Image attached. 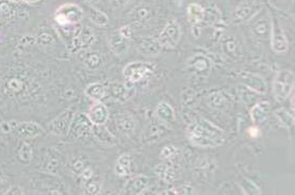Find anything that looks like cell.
Segmentation results:
<instances>
[{
    "label": "cell",
    "instance_id": "277c9868",
    "mask_svg": "<svg viewBox=\"0 0 295 195\" xmlns=\"http://www.w3.org/2000/svg\"><path fill=\"white\" fill-rule=\"evenodd\" d=\"M9 124L11 132H14L24 139L36 138L44 132L43 127L32 121H10Z\"/></svg>",
    "mask_w": 295,
    "mask_h": 195
},
{
    "label": "cell",
    "instance_id": "5bb4252c",
    "mask_svg": "<svg viewBox=\"0 0 295 195\" xmlns=\"http://www.w3.org/2000/svg\"><path fill=\"white\" fill-rule=\"evenodd\" d=\"M108 92L110 94V96L113 99L118 100V102L124 103L126 100L129 98V89H128L123 83L120 82H113L110 83L108 87Z\"/></svg>",
    "mask_w": 295,
    "mask_h": 195
},
{
    "label": "cell",
    "instance_id": "30bf717a",
    "mask_svg": "<svg viewBox=\"0 0 295 195\" xmlns=\"http://www.w3.org/2000/svg\"><path fill=\"white\" fill-rule=\"evenodd\" d=\"M272 48L276 53H286L288 50V41L283 35L281 28L276 21H273V30H272Z\"/></svg>",
    "mask_w": 295,
    "mask_h": 195
},
{
    "label": "cell",
    "instance_id": "8992f818",
    "mask_svg": "<svg viewBox=\"0 0 295 195\" xmlns=\"http://www.w3.org/2000/svg\"><path fill=\"white\" fill-rule=\"evenodd\" d=\"M180 36V27L176 21L173 20L166 25L165 29L162 31L158 38V43L161 47L174 48L175 46H177L178 42H179Z\"/></svg>",
    "mask_w": 295,
    "mask_h": 195
},
{
    "label": "cell",
    "instance_id": "44dd1931",
    "mask_svg": "<svg viewBox=\"0 0 295 195\" xmlns=\"http://www.w3.org/2000/svg\"><path fill=\"white\" fill-rule=\"evenodd\" d=\"M243 79H244L243 82L245 83V86L256 92L263 93L266 90V86L264 81L259 77L248 75L247 77H243Z\"/></svg>",
    "mask_w": 295,
    "mask_h": 195
},
{
    "label": "cell",
    "instance_id": "4dcf8cb0",
    "mask_svg": "<svg viewBox=\"0 0 295 195\" xmlns=\"http://www.w3.org/2000/svg\"><path fill=\"white\" fill-rule=\"evenodd\" d=\"M73 169L75 170V171H83V170H86L87 168H86V162L85 161H82L81 160V158H79L78 160H76L75 162L73 163Z\"/></svg>",
    "mask_w": 295,
    "mask_h": 195
},
{
    "label": "cell",
    "instance_id": "ba28073f",
    "mask_svg": "<svg viewBox=\"0 0 295 195\" xmlns=\"http://www.w3.org/2000/svg\"><path fill=\"white\" fill-rule=\"evenodd\" d=\"M92 129H93V124L91 123V121L88 120L87 116L82 113H79L76 116L74 115L69 135L73 138H81L87 135V133H90Z\"/></svg>",
    "mask_w": 295,
    "mask_h": 195
},
{
    "label": "cell",
    "instance_id": "9c48e42d",
    "mask_svg": "<svg viewBox=\"0 0 295 195\" xmlns=\"http://www.w3.org/2000/svg\"><path fill=\"white\" fill-rule=\"evenodd\" d=\"M87 116L93 125H104L109 118V111L104 104L95 102L91 106L90 109H88Z\"/></svg>",
    "mask_w": 295,
    "mask_h": 195
},
{
    "label": "cell",
    "instance_id": "83f0119b",
    "mask_svg": "<svg viewBox=\"0 0 295 195\" xmlns=\"http://www.w3.org/2000/svg\"><path fill=\"white\" fill-rule=\"evenodd\" d=\"M0 13H1L2 18L5 19H10V18L14 16V8L9 2H2L0 4Z\"/></svg>",
    "mask_w": 295,
    "mask_h": 195
},
{
    "label": "cell",
    "instance_id": "2e32d148",
    "mask_svg": "<svg viewBox=\"0 0 295 195\" xmlns=\"http://www.w3.org/2000/svg\"><path fill=\"white\" fill-rule=\"evenodd\" d=\"M86 95L94 102H100L105 96V88L102 83H91L86 89Z\"/></svg>",
    "mask_w": 295,
    "mask_h": 195
},
{
    "label": "cell",
    "instance_id": "7c38bea8",
    "mask_svg": "<svg viewBox=\"0 0 295 195\" xmlns=\"http://www.w3.org/2000/svg\"><path fill=\"white\" fill-rule=\"evenodd\" d=\"M94 40H95V36H94L93 31L88 28H83L79 33H77L73 40V50L77 52V50L87 49L92 45Z\"/></svg>",
    "mask_w": 295,
    "mask_h": 195
},
{
    "label": "cell",
    "instance_id": "d6a6232c",
    "mask_svg": "<svg viewBox=\"0 0 295 195\" xmlns=\"http://www.w3.org/2000/svg\"><path fill=\"white\" fill-rule=\"evenodd\" d=\"M15 1H17V0H15ZM18 1H21V2H25V3H28V4H35V3H37L40 0H18Z\"/></svg>",
    "mask_w": 295,
    "mask_h": 195
},
{
    "label": "cell",
    "instance_id": "d6986e66",
    "mask_svg": "<svg viewBox=\"0 0 295 195\" xmlns=\"http://www.w3.org/2000/svg\"><path fill=\"white\" fill-rule=\"evenodd\" d=\"M156 113L161 120L164 122H174L175 121V112L169 104L160 103L156 110Z\"/></svg>",
    "mask_w": 295,
    "mask_h": 195
},
{
    "label": "cell",
    "instance_id": "5b68a950",
    "mask_svg": "<svg viewBox=\"0 0 295 195\" xmlns=\"http://www.w3.org/2000/svg\"><path fill=\"white\" fill-rule=\"evenodd\" d=\"M153 73V66L145 62H130L123 70V76L129 82H138Z\"/></svg>",
    "mask_w": 295,
    "mask_h": 195
},
{
    "label": "cell",
    "instance_id": "cb8c5ba5",
    "mask_svg": "<svg viewBox=\"0 0 295 195\" xmlns=\"http://www.w3.org/2000/svg\"><path fill=\"white\" fill-rule=\"evenodd\" d=\"M25 89V81L18 77H12L5 83V90L11 94H18Z\"/></svg>",
    "mask_w": 295,
    "mask_h": 195
},
{
    "label": "cell",
    "instance_id": "836d02e7",
    "mask_svg": "<svg viewBox=\"0 0 295 195\" xmlns=\"http://www.w3.org/2000/svg\"><path fill=\"white\" fill-rule=\"evenodd\" d=\"M4 182H5V178H4L3 174H1V173H0V187H2Z\"/></svg>",
    "mask_w": 295,
    "mask_h": 195
},
{
    "label": "cell",
    "instance_id": "603a6c76",
    "mask_svg": "<svg viewBox=\"0 0 295 195\" xmlns=\"http://www.w3.org/2000/svg\"><path fill=\"white\" fill-rule=\"evenodd\" d=\"M94 133H95V137L98 139L100 142L103 143H107V144H113L114 141V137L113 135H111L110 131L105 129L104 125H93V129Z\"/></svg>",
    "mask_w": 295,
    "mask_h": 195
},
{
    "label": "cell",
    "instance_id": "4fadbf2b",
    "mask_svg": "<svg viewBox=\"0 0 295 195\" xmlns=\"http://www.w3.org/2000/svg\"><path fill=\"white\" fill-rule=\"evenodd\" d=\"M270 114V104L269 102H260L256 104L250 110V118H252L254 124H261L265 122Z\"/></svg>",
    "mask_w": 295,
    "mask_h": 195
},
{
    "label": "cell",
    "instance_id": "484cf974",
    "mask_svg": "<svg viewBox=\"0 0 295 195\" xmlns=\"http://www.w3.org/2000/svg\"><path fill=\"white\" fill-rule=\"evenodd\" d=\"M90 18L94 24H96L99 27L105 26L108 23V16L105 15L104 12L96 9H91L90 10Z\"/></svg>",
    "mask_w": 295,
    "mask_h": 195
},
{
    "label": "cell",
    "instance_id": "9a60e30c",
    "mask_svg": "<svg viewBox=\"0 0 295 195\" xmlns=\"http://www.w3.org/2000/svg\"><path fill=\"white\" fill-rule=\"evenodd\" d=\"M16 158L21 164H29L33 158L31 144L27 141L21 142L16 149Z\"/></svg>",
    "mask_w": 295,
    "mask_h": 195
},
{
    "label": "cell",
    "instance_id": "d4e9b609",
    "mask_svg": "<svg viewBox=\"0 0 295 195\" xmlns=\"http://www.w3.org/2000/svg\"><path fill=\"white\" fill-rule=\"evenodd\" d=\"M276 116L281 122V124L283 126H286L287 128H291L294 124V115L293 113L289 112L286 109H279L276 111Z\"/></svg>",
    "mask_w": 295,
    "mask_h": 195
},
{
    "label": "cell",
    "instance_id": "8fae6325",
    "mask_svg": "<svg viewBox=\"0 0 295 195\" xmlns=\"http://www.w3.org/2000/svg\"><path fill=\"white\" fill-rule=\"evenodd\" d=\"M188 66L190 71H194L197 75H204L207 76L209 71H211V62L208 58L204 57V55H194L193 58L189 60Z\"/></svg>",
    "mask_w": 295,
    "mask_h": 195
},
{
    "label": "cell",
    "instance_id": "52a82bcc",
    "mask_svg": "<svg viewBox=\"0 0 295 195\" xmlns=\"http://www.w3.org/2000/svg\"><path fill=\"white\" fill-rule=\"evenodd\" d=\"M74 119V113L70 110H65L54 120L48 124V129L55 136H66L69 135L71 121Z\"/></svg>",
    "mask_w": 295,
    "mask_h": 195
},
{
    "label": "cell",
    "instance_id": "ac0fdd59",
    "mask_svg": "<svg viewBox=\"0 0 295 195\" xmlns=\"http://www.w3.org/2000/svg\"><path fill=\"white\" fill-rule=\"evenodd\" d=\"M205 16V10L197 3H192L188 7V19L192 24L202 21Z\"/></svg>",
    "mask_w": 295,
    "mask_h": 195
},
{
    "label": "cell",
    "instance_id": "ffe728a7",
    "mask_svg": "<svg viewBox=\"0 0 295 195\" xmlns=\"http://www.w3.org/2000/svg\"><path fill=\"white\" fill-rule=\"evenodd\" d=\"M118 127L121 131L125 133H130L135 130L136 122L133 118L129 114H121L119 116L118 119Z\"/></svg>",
    "mask_w": 295,
    "mask_h": 195
},
{
    "label": "cell",
    "instance_id": "f1b7e54d",
    "mask_svg": "<svg viewBox=\"0 0 295 195\" xmlns=\"http://www.w3.org/2000/svg\"><path fill=\"white\" fill-rule=\"evenodd\" d=\"M87 191L90 194H99L102 191V186L97 180H93L92 177L87 181Z\"/></svg>",
    "mask_w": 295,
    "mask_h": 195
},
{
    "label": "cell",
    "instance_id": "7402d4cb",
    "mask_svg": "<svg viewBox=\"0 0 295 195\" xmlns=\"http://www.w3.org/2000/svg\"><path fill=\"white\" fill-rule=\"evenodd\" d=\"M125 40H127V38H125L124 36H121L120 35V32L118 33V35H115L111 37L110 46H111V48L114 50L115 53L121 54V53H125L127 52L128 46H127V44L125 43Z\"/></svg>",
    "mask_w": 295,
    "mask_h": 195
},
{
    "label": "cell",
    "instance_id": "1f68e13d",
    "mask_svg": "<svg viewBox=\"0 0 295 195\" xmlns=\"http://www.w3.org/2000/svg\"><path fill=\"white\" fill-rule=\"evenodd\" d=\"M249 135H250V137H253V138H258L259 130L256 127H252L249 129Z\"/></svg>",
    "mask_w": 295,
    "mask_h": 195
},
{
    "label": "cell",
    "instance_id": "e0dca14e",
    "mask_svg": "<svg viewBox=\"0 0 295 195\" xmlns=\"http://www.w3.org/2000/svg\"><path fill=\"white\" fill-rule=\"evenodd\" d=\"M115 174L120 177H125L130 172V157L129 155L124 154L116 161L115 164Z\"/></svg>",
    "mask_w": 295,
    "mask_h": 195
},
{
    "label": "cell",
    "instance_id": "f546056e",
    "mask_svg": "<svg viewBox=\"0 0 295 195\" xmlns=\"http://www.w3.org/2000/svg\"><path fill=\"white\" fill-rule=\"evenodd\" d=\"M25 192H24V190L23 189H21L20 187H18V186H13V187H11L9 190L5 192V194H8V195H23Z\"/></svg>",
    "mask_w": 295,
    "mask_h": 195
},
{
    "label": "cell",
    "instance_id": "6da1fadb",
    "mask_svg": "<svg viewBox=\"0 0 295 195\" xmlns=\"http://www.w3.org/2000/svg\"><path fill=\"white\" fill-rule=\"evenodd\" d=\"M188 138L197 146L214 147L224 143L225 133L212 123L199 120L188 127Z\"/></svg>",
    "mask_w": 295,
    "mask_h": 195
},
{
    "label": "cell",
    "instance_id": "7a4b0ae2",
    "mask_svg": "<svg viewBox=\"0 0 295 195\" xmlns=\"http://www.w3.org/2000/svg\"><path fill=\"white\" fill-rule=\"evenodd\" d=\"M294 88V74L289 70H281L273 81V93L278 103H283L290 96Z\"/></svg>",
    "mask_w": 295,
    "mask_h": 195
},
{
    "label": "cell",
    "instance_id": "4316f807",
    "mask_svg": "<svg viewBox=\"0 0 295 195\" xmlns=\"http://www.w3.org/2000/svg\"><path fill=\"white\" fill-rule=\"evenodd\" d=\"M86 65L88 70H98V68L102 65V61L97 54L92 53L88 55L86 60Z\"/></svg>",
    "mask_w": 295,
    "mask_h": 195
},
{
    "label": "cell",
    "instance_id": "3957f363",
    "mask_svg": "<svg viewBox=\"0 0 295 195\" xmlns=\"http://www.w3.org/2000/svg\"><path fill=\"white\" fill-rule=\"evenodd\" d=\"M85 16V11L76 3H64L54 12V19L60 26L75 25L80 23Z\"/></svg>",
    "mask_w": 295,
    "mask_h": 195
}]
</instances>
